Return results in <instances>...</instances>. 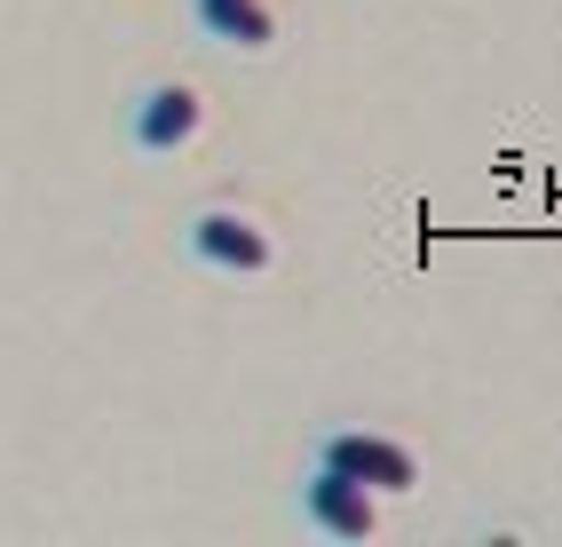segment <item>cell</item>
Listing matches in <instances>:
<instances>
[{
    "label": "cell",
    "mask_w": 562,
    "mask_h": 547,
    "mask_svg": "<svg viewBox=\"0 0 562 547\" xmlns=\"http://www.w3.org/2000/svg\"><path fill=\"white\" fill-rule=\"evenodd\" d=\"M191 24L214 48H238V56H261L278 41V9L270 0H191Z\"/></svg>",
    "instance_id": "cell-5"
},
{
    "label": "cell",
    "mask_w": 562,
    "mask_h": 547,
    "mask_svg": "<svg viewBox=\"0 0 562 547\" xmlns=\"http://www.w3.org/2000/svg\"><path fill=\"white\" fill-rule=\"evenodd\" d=\"M206 135V96L191 80H151V88H135L127 103V143L143 159H175V152H191V143Z\"/></svg>",
    "instance_id": "cell-2"
},
{
    "label": "cell",
    "mask_w": 562,
    "mask_h": 547,
    "mask_svg": "<svg viewBox=\"0 0 562 547\" xmlns=\"http://www.w3.org/2000/svg\"><path fill=\"white\" fill-rule=\"evenodd\" d=\"M293 507H302V524L325 532V539H372L381 532V492H364L357 477H341V468H325V460L302 477Z\"/></svg>",
    "instance_id": "cell-4"
},
{
    "label": "cell",
    "mask_w": 562,
    "mask_h": 547,
    "mask_svg": "<svg viewBox=\"0 0 562 547\" xmlns=\"http://www.w3.org/2000/svg\"><path fill=\"white\" fill-rule=\"evenodd\" d=\"M182 254H191L199 270H222V278H270L278 270V238L246 206H199L191 223H182Z\"/></svg>",
    "instance_id": "cell-1"
},
{
    "label": "cell",
    "mask_w": 562,
    "mask_h": 547,
    "mask_svg": "<svg viewBox=\"0 0 562 547\" xmlns=\"http://www.w3.org/2000/svg\"><path fill=\"white\" fill-rule=\"evenodd\" d=\"M317 460L341 468V477H357L364 492H381V500H404L412 484H420L412 445H396V436H381V428H325L317 436Z\"/></svg>",
    "instance_id": "cell-3"
}]
</instances>
